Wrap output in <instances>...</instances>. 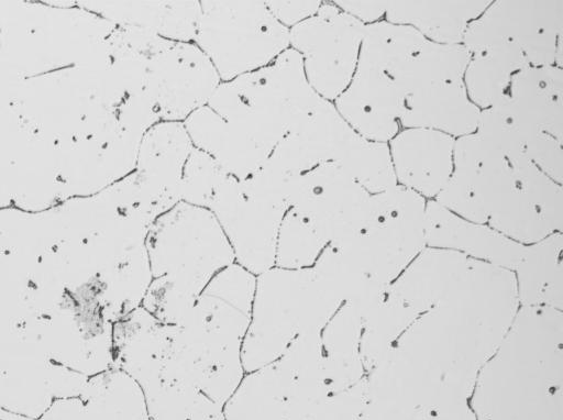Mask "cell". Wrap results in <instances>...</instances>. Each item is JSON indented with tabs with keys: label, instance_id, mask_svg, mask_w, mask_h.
<instances>
[{
	"label": "cell",
	"instance_id": "cell-19",
	"mask_svg": "<svg viewBox=\"0 0 563 420\" xmlns=\"http://www.w3.org/2000/svg\"><path fill=\"white\" fill-rule=\"evenodd\" d=\"M405 95L395 79L383 71L356 67L333 104L345 122L366 140L388 143L400 128Z\"/></svg>",
	"mask_w": 563,
	"mask_h": 420
},
{
	"label": "cell",
	"instance_id": "cell-14",
	"mask_svg": "<svg viewBox=\"0 0 563 420\" xmlns=\"http://www.w3.org/2000/svg\"><path fill=\"white\" fill-rule=\"evenodd\" d=\"M515 186L509 159L474 132L455 140L451 177L433 200L463 219L487 224Z\"/></svg>",
	"mask_w": 563,
	"mask_h": 420
},
{
	"label": "cell",
	"instance_id": "cell-45",
	"mask_svg": "<svg viewBox=\"0 0 563 420\" xmlns=\"http://www.w3.org/2000/svg\"><path fill=\"white\" fill-rule=\"evenodd\" d=\"M342 11L349 13L364 25L377 22L386 14V1L350 0L333 1Z\"/></svg>",
	"mask_w": 563,
	"mask_h": 420
},
{
	"label": "cell",
	"instance_id": "cell-17",
	"mask_svg": "<svg viewBox=\"0 0 563 420\" xmlns=\"http://www.w3.org/2000/svg\"><path fill=\"white\" fill-rule=\"evenodd\" d=\"M360 137L333 102L322 99L275 146L264 166L291 176L327 163L340 165Z\"/></svg>",
	"mask_w": 563,
	"mask_h": 420
},
{
	"label": "cell",
	"instance_id": "cell-39",
	"mask_svg": "<svg viewBox=\"0 0 563 420\" xmlns=\"http://www.w3.org/2000/svg\"><path fill=\"white\" fill-rule=\"evenodd\" d=\"M367 402L365 376L350 388L318 400L288 405L284 420H358Z\"/></svg>",
	"mask_w": 563,
	"mask_h": 420
},
{
	"label": "cell",
	"instance_id": "cell-29",
	"mask_svg": "<svg viewBox=\"0 0 563 420\" xmlns=\"http://www.w3.org/2000/svg\"><path fill=\"white\" fill-rule=\"evenodd\" d=\"M562 232L525 245L514 269L519 307L562 310Z\"/></svg>",
	"mask_w": 563,
	"mask_h": 420
},
{
	"label": "cell",
	"instance_id": "cell-22",
	"mask_svg": "<svg viewBox=\"0 0 563 420\" xmlns=\"http://www.w3.org/2000/svg\"><path fill=\"white\" fill-rule=\"evenodd\" d=\"M426 243L514 272L525 245L512 241L488 224L463 219L434 200L426 206Z\"/></svg>",
	"mask_w": 563,
	"mask_h": 420
},
{
	"label": "cell",
	"instance_id": "cell-43",
	"mask_svg": "<svg viewBox=\"0 0 563 420\" xmlns=\"http://www.w3.org/2000/svg\"><path fill=\"white\" fill-rule=\"evenodd\" d=\"M274 18L288 30L312 16L319 10L322 1H265Z\"/></svg>",
	"mask_w": 563,
	"mask_h": 420
},
{
	"label": "cell",
	"instance_id": "cell-16",
	"mask_svg": "<svg viewBox=\"0 0 563 420\" xmlns=\"http://www.w3.org/2000/svg\"><path fill=\"white\" fill-rule=\"evenodd\" d=\"M510 163L516 186L488 217L487 224L522 245L562 232V185L541 172L526 155Z\"/></svg>",
	"mask_w": 563,
	"mask_h": 420
},
{
	"label": "cell",
	"instance_id": "cell-34",
	"mask_svg": "<svg viewBox=\"0 0 563 420\" xmlns=\"http://www.w3.org/2000/svg\"><path fill=\"white\" fill-rule=\"evenodd\" d=\"M471 53L463 44L426 41L393 76L405 97L424 86L463 80Z\"/></svg>",
	"mask_w": 563,
	"mask_h": 420
},
{
	"label": "cell",
	"instance_id": "cell-18",
	"mask_svg": "<svg viewBox=\"0 0 563 420\" xmlns=\"http://www.w3.org/2000/svg\"><path fill=\"white\" fill-rule=\"evenodd\" d=\"M192 148L184 122L159 121L143 134L132 176L158 215L180 201L181 175Z\"/></svg>",
	"mask_w": 563,
	"mask_h": 420
},
{
	"label": "cell",
	"instance_id": "cell-28",
	"mask_svg": "<svg viewBox=\"0 0 563 420\" xmlns=\"http://www.w3.org/2000/svg\"><path fill=\"white\" fill-rule=\"evenodd\" d=\"M492 1H386L385 20L417 30L426 40L462 44L464 34Z\"/></svg>",
	"mask_w": 563,
	"mask_h": 420
},
{
	"label": "cell",
	"instance_id": "cell-27",
	"mask_svg": "<svg viewBox=\"0 0 563 420\" xmlns=\"http://www.w3.org/2000/svg\"><path fill=\"white\" fill-rule=\"evenodd\" d=\"M99 15L119 26L144 30L172 42H194L200 1L145 0L95 3Z\"/></svg>",
	"mask_w": 563,
	"mask_h": 420
},
{
	"label": "cell",
	"instance_id": "cell-11",
	"mask_svg": "<svg viewBox=\"0 0 563 420\" xmlns=\"http://www.w3.org/2000/svg\"><path fill=\"white\" fill-rule=\"evenodd\" d=\"M365 25L322 1L316 14L289 29V48L301 58L311 88L333 102L349 86L358 62Z\"/></svg>",
	"mask_w": 563,
	"mask_h": 420
},
{
	"label": "cell",
	"instance_id": "cell-24",
	"mask_svg": "<svg viewBox=\"0 0 563 420\" xmlns=\"http://www.w3.org/2000/svg\"><path fill=\"white\" fill-rule=\"evenodd\" d=\"M481 109L470 99L463 80L424 86L405 97L400 125L428 129L459 139L476 131Z\"/></svg>",
	"mask_w": 563,
	"mask_h": 420
},
{
	"label": "cell",
	"instance_id": "cell-1",
	"mask_svg": "<svg viewBox=\"0 0 563 420\" xmlns=\"http://www.w3.org/2000/svg\"><path fill=\"white\" fill-rule=\"evenodd\" d=\"M518 309L514 273L472 258L459 283L367 373L368 401L427 410L468 405Z\"/></svg>",
	"mask_w": 563,
	"mask_h": 420
},
{
	"label": "cell",
	"instance_id": "cell-37",
	"mask_svg": "<svg viewBox=\"0 0 563 420\" xmlns=\"http://www.w3.org/2000/svg\"><path fill=\"white\" fill-rule=\"evenodd\" d=\"M327 245L314 229L292 208H289L278 231L275 267L310 268Z\"/></svg>",
	"mask_w": 563,
	"mask_h": 420
},
{
	"label": "cell",
	"instance_id": "cell-20",
	"mask_svg": "<svg viewBox=\"0 0 563 420\" xmlns=\"http://www.w3.org/2000/svg\"><path fill=\"white\" fill-rule=\"evenodd\" d=\"M501 102L523 145L547 133L563 139V73L551 66H528L511 79Z\"/></svg>",
	"mask_w": 563,
	"mask_h": 420
},
{
	"label": "cell",
	"instance_id": "cell-4",
	"mask_svg": "<svg viewBox=\"0 0 563 420\" xmlns=\"http://www.w3.org/2000/svg\"><path fill=\"white\" fill-rule=\"evenodd\" d=\"M343 303L335 288L312 267L274 266L257 275L242 345L244 372L278 360L298 335L320 332Z\"/></svg>",
	"mask_w": 563,
	"mask_h": 420
},
{
	"label": "cell",
	"instance_id": "cell-35",
	"mask_svg": "<svg viewBox=\"0 0 563 420\" xmlns=\"http://www.w3.org/2000/svg\"><path fill=\"white\" fill-rule=\"evenodd\" d=\"M427 40L413 27L387 20L365 25L357 67L390 75L408 62Z\"/></svg>",
	"mask_w": 563,
	"mask_h": 420
},
{
	"label": "cell",
	"instance_id": "cell-41",
	"mask_svg": "<svg viewBox=\"0 0 563 420\" xmlns=\"http://www.w3.org/2000/svg\"><path fill=\"white\" fill-rule=\"evenodd\" d=\"M358 420H476L470 405L427 410L368 401Z\"/></svg>",
	"mask_w": 563,
	"mask_h": 420
},
{
	"label": "cell",
	"instance_id": "cell-10",
	"mask_svg": "<svg viewBox=\"0 0 563 420\" xmlns=\"http://www.w3.org/2000/svg\"><path fill=\"white\" fill-rule=\"evenodd\" d=\"M563 0L492 1L470 23L462 44L471 54L510 43L530 66L562 68Z\"/></svg>",
	"mask_w": 563,
	"mask_h": 420
},
{
	"label": "cell",
	"instance_id": "cell-9",
	"mask_svg": "<svg viewBox=\"0 0 563 420\" xmlns=\"http://www.w3.org/2000/svg\"><path fill=\"white\" fill-rule=\"evenodd\" d=\"M208 209L224 232L238 265L254 276L275 266L278 231L289 209L282 175L265 166L244 179L230 175Z\"/></svg>",
	"mask_w": 563,
	"mask_h": 420
},
{
	"label": "cell",
	"instance_id": "cell-21",
	"mask_svg": "<svg viewBox=\"0 0 563 420\" xmlns=\"http://www.w3.org/2000/svg\"><path fill=\"white\" fill-rule=\"evenodd\" d=\"M455 140L428 129L399 131L388 142L397 185L433 200L451 177Z\"/></svg>",
	"mask_w": 563,
	"mask_h": 420
},
{
	"label": "cell",
	"instance_id": "cell-13",
	"mask_svg": "<svg viewBox=\"0 0 563 420\" xmlns=\"http://www.w3.org/2000/svg\"><path fill=\"white\" fill-rule=\"evenodd\" d=\"M289 208L327 243H341L363 224L371 194L341 165L327 163L285 176Z\"/></svg>",
	"mask_w": 563,
	"mask_h": 420
},
{
	"label": "cell",
	"instance_id": "cell-25",
	"mask_svg": "<svg viewBox=\"0 0 563 420\" xmlns=\"http://www.w3.org/2000/svg\"><path fill=\"white\" fill-rule=\"evenodd\" d=\"M471 261L454 251L426 246L389 285L388 294L419 317L459 283Z\"/></svg>",
	"mask_w": 563,
	"mask_h": 420
},
{
	"label": "cell",
	"instance_id": "cell-2",
	"mask_svg": "<svg viewBox=\"0 0 563 420\" xmlns=\"http://www.w3.org/2000/svg\"><path fill=\"white\" fill-rule=\"evenodd\" d=\"M476 420H563V312L519 307L477 375Z\"/></svg>",
	"mask_w": 563,
	"mask_h": 420
},
{
	"label": "cell",
	"instance_id": "cell-6",
	"mask_svg": "<svg viewBox=\"0 0 563 420\" xmlns=\"http://www.w3.org/2000/svg\"><path fill=\"white\" fill-rule=\"evenodd\" d=\"M426 206L399 185L374 194L361 228L328 246L343 267L388 287L427 246Z\"/></svg>",
	"mask_w": 563,
	"mask_h": 420
},
{
	"label": "cell",
	"instance_id": "cell-32",
	"mask_svg": "<svg viewBox=\"0 0 563 420\" xmlns=\"http://www.w3.org/2000/svg\"><path fill=\"white\" fill-rule=\"evenodd\" d=\"M79 397L93 420H150L142 387L118 367L89 377Z\"/></svg>",
	"mask_w": 563,
	"mask_h": 420
},
{
	"label": "cell",
	"instance_id": "cell-26",
	"mask_svg": "<svg viewBox=\"0 0 563 420\" xmlns=\"http://www.w3.org/2000/svg\"><path fill=\"white\" fill-rule=\"evenodd\" d=\"M195 148L211 156L229 175L244 179L260 170L269 155L205 106L185 121Z\"/></svg>",
	"mask_w": 563,
	"mask_h": 420
},
{
	"label": "cell",
	"instance_id": "cell-3",
	"mask_svg": "<svg viewBox=\"0 0 563 420\" xmlns=\"http://www.w3.org/2000/svg\"><path fill=\"white\" fill-rule=\"evenodd\" d=\"M255 281L236 263L213 276L185 320L173 325L161 379L190 386L224 405L245 375L242 345Z\"/></svg>",
	"mask_w": 563,
	"mask_h": 420
},
{
	"label": "cell",
	"instance_id": "cell-33",
	"mask_svg": "<svg viewBox=\"0 0 563 420\" xmlns=\"http://www.w3.org/2000/svg\"><path fill=\"white\" fill-rule=\"evenodd\" d=\"M287 386L276 364L245 373L223 405L224 420H284Z\"/></svg>",
	"mask_w": 563,
	"mask_h": 420
},
{
	"label": "cell",
	"instance_id": "cell-30",
	"mask_svg": "<svg viewBox=\"0 0 563 420\" xmlns=\"http://www.w3.org/2000/svg\"><path fill=\"white\" fill-rule=\"evenodd\" d=\"M363 318L344 302L321 330L323 367L333 393L350 388L365 377L360 343Z\"/></svg>",
	"mask_w": 563,
	"mask_h": 420
},
{
	"label": "cell",
	"instance_id": "cell-7",
	"mask_svg": "<svg viewBox=\"0 0 563 420\" xmlns=\"http://www.w3.org/2000/svg\"><path fill=\"white\" fill-rule=\"evenodd\" d=\"M145 247L153 278L163 276L196 298L216 274L235 263L214 214L184 201L152 223Z\"/></svg>",
	"mask_w": 563,
	"mask_h": 420
},
{
	"label": "cell",
	"instance_id": "cell-44",
	"mask_svg": "<svg viewBox=\"0 0 563 420\" xmlns=\"http://www.w3.org/2000/svg\"><path fill=\"white\" fill-rule=\"evenodd\" d=\"M37 420H93L80 397L54 399Z\"/></svg>",
	"mask_w": 563,
	"mask_h": 420
},
{
	"label": "cell",
	"instance_id": "cell-8",
	"mask_svg": "<svg viewBox=\"0 0 563 420\" xmlns=\"http://www.w3.org/2000/svg\"><path fill=\"white\" fill-rule=\"evenodd\" d=\"M194 43L216 68L221 81L263 68L289 48V30L265 1H200Z\"/></svg>",
	"mask_w": 563,
	"mask_h": 420
},
{
	"label": "cell",
	"instance_id": "cell-5",
	"mask_svg": "<svg viewBox=\"0 0 563 420\" xmlns=\"http://www.w3.org/2000/svg\"><path fill=\"white\" fill-rule=\"evenodd\" d=\"M322 99L288 48L267 66L222 81L207 106L271 155Z\"/></svg>",
	"mask_w": 563,
	"mask_h": 420
},
{
	"label": "cell",
	"instance_id": "cell-40",
	"mask_svg": "<svg viewBox=\"0 0 563 420\" xmlns=\"http://www.w3.org/2000/svg\"><path fill=\"white\" fill-rule=\"evenodd\" d=\"M229 176L211 156L194 147L181 175L180 201L208 209Z\"/></svg>",
	"mask_w": 563,
	"mask_h": 420
},
{
	"label": "cell",
	"instance_id": "cell-15",
	"mask_svg": "<svg viewBox=\"0 0 563 420\" xmlns=\"http://www.w3.org/2000/svg\"><path fill=\"white\" fill-rule=\"evenodd\" d=\"M221 79L194 43L173 42L147 64L145 92L161 121L184 122L207 106Z\"/></svg>",
	"mask_w": 563,
	"mask_h": 420
},
{
	"label": "cell",
	"instance_id": "cell-23",
	"mask_svg": "<svg viewBox=\"0 0 563 420\" xmlns=\"http://www.w3.org/2000/svg\"><path fill=\"white\" fill-rule=\"evenodd\" d=\"M173 325H165L139 307L113 323V367L134 378L141 387L161 379L172 342Z\"/></svg>",
	"mask_w": 563,
	"mask_h": 420
},
{
	"label": "cell",
	"instance_id": "cell-42",
	"mask_svg": "<svg viewBox=\"0 0 563 420\" xmlns=\"http://www.w3.org/2000/svg\"><path fill=\"white\" fill-rule=\"evenodd\" d=\"M525 155L547 176L562 185V141L547 133L538 134L526 142Z\"/></svg>",
	"mask_w": 563,
	"mask_h": 420
},
{
	"label": "cell",
	"instance_id": "cell-46",
	"mask_svg": "<svg viewBox=\"0 0 563 420\" xmlns=\"http://www.w3.org/2000/svg\"><path fill=\"white\" fill-rule=\"evenodd\" d=\"M0 420H34L0 408Z\"/></svg>",
	"mask_w": 563,
	"mask_h": 420
},
{
	"label": "cell",
	"instance_id": "cell-12",
	"mask_svg": "<svg viewBox=\"0 0 563 420\" xmlns=\"http://www.w3.org/2000/svg\"><path fill=\"white\" fill-rule=\"evenodd\" d=\"M46 356L87 377L113 367V323L98 303L67 295L53 312L21 324Z\"/></svg>",
	"mask_w": 563,
	"mask_h": 420
},
{
	"label": "cell",
	"instance_id": "cell-38",
	"mask_svg": "<svg viewBox=\"0 0 563 420\" xmlns=\"http://www.w3.org/2000/svg\"><path fill=\"white\" fill-rule=\"evenodd\" d=\"M340 165L371 195L397 186L388 143L361 136Z\"/></svg>",
	"mask_w": 563,
	"mask_h": 420
},
{
	"label": "cell",
	"instance_id": "cell-36",
	"mask_svg": "<svg viewBox=\"0 0 563 420\" xmlns=\"http://www.w3.org/2000/svg\"><path fill=\"white\" fill-rule=\"evenodd\" d=\"M142 389L150 420H224L223 406L190 386L158 379Z\"/></svg>",
	"mask_w": 563,
	"mask_h": 420
},
{
	"label": "cell",
	"instance_id": "cell-31",
	"mask_svg": "<svg viewBox=\"0 0 563 420\" xmlns=\"http://www.w3.org/2000/svg\"><path fill=\"white\" fill-rule=\"evenodd\" d=\"M528 66L522 52L510 43L473 53L463 77L466 92L477 108H489L507 93L512 77Z\"/></svg>",
	"mask_w": 563,
	"mask_h": 420
}]
</instances>
